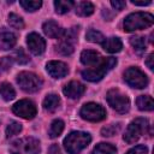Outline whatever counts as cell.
I'll list each match as a JSON object with an SVG mask.
<instances>
[{
	"label": "cell",
	"mask_w": 154,
	"mask_h": 154,
	"mask_svg": "<svg viewBox=\"0 0 154 154\" xmlns=\"http://www.w3.org/2000/svg\"><path fill=\"white\" fill-rule=\"evenodd\" d=\"M60 105V97L55 94H49L43 100V108L48 112H54Z\"/></svg>",
	"instance_id": "ffe728a7"
},
{
	"label": "cell",
	"mask_w": 154,
	"mask_h": 154,
	"mask_svg": "<svg viewBox=\"0 0 154 154\" xmlns=\"http://www.w3.org/2000/svg\"><path fill=\"white\" fill-rule=\"evenodd\" d=\"M17 83L20 87V89L24 90L25 93H35L42 87V79L37 75L28 71H23L18 73Z\"/></svg>",
	"instance_id": "52a82bcc"
},
{
	"label": "cell",
	"mask_w": 154,
	"mask_h": 154,
	"mask_svg": "<svg viewBox=\"0 0 154 154\" xmlns=\"http://www.w3.org/2000/svg\"><path fill=\"white\" fill-rule=\"evenodd\" d=\"M42 29H43V32L51 38H60L64 32V29H61L60 25L54 20L45 22Z\"/></svg>",
	"instance_id": "9a60e30c"
},
{
	"label": "cell",
	"mask_w": 154,
	"mask_h": 154,
	"mask_svg": "<svg viewBox=\"0 0 154 154\" xmlns=\"http://www.w3.org/2000/svg\"><path fill=\"white\" fill-rule=\"evenodd\" d=\"M153 59H154V54L152 53V54H149V55H148V58H147V60H146V64H147V66H148L150 70H153V69H154Z\"/></svg>",
	"instance_id": "d590c367"
},
{
	"label": "cell",
	"mask_w": 154,
	"mask_h": 154,
	"mask_svg": "<svg viewBox=\"0 0 154 154\" xmlns=\"http://www.w3.org/2000/svg\"><path fill=\"white\" fill-rule=\"evenodd\" d=\"M136 105H137L138 109H141V111H152L154 108L153 99L149 95H141V96H138L137 100H136Z\"/></svg>",
	"instance_id": "44dd1931"
},
{
	"label": "cell",
	"mask_w": 154,
	"mask_h": 154,
	"mask_svg": "<svg viewBox=\"0 0 154 154\" xmlns=\"http://www.w3.org/2000/svg\"><path fill=\"white\" fill-rule=\"evenodd\" d=\"M8 24H10V26H12L14 29H23L24 28L23 19L16 13H10L8 14Z\"/></svg>",
	"instance_id": "f546056e"
},
{
	"label": "cell",
	"mask_w": 154,
	"mask_h": 154,
	"mask_svg": "<svg viewBox=\"0 0 154 154\" xmlns=\"http://www.w3.org/2000/svg\"><path fill=\"white\" fill-rule=\"evenodd\" d=\"M153 22H154L153 14L147 12H135L129 14L124 19V30L131 32L140 29H147L152 26Z\"/></svg>",
	"instance_id": "3957f363"
},
{
	"label": "cell",
	"mask_w": 154,
	"mask_h": 154,
	"mask_svg": "<svg viewBox=\"0 0 154 154\" xmlns=\"http://www.w3.org/2000/svg\"><path fill=\"white\" fill-rule=\"evenodd\" d=\"M102 47L108 53H118L123 48V43L118 37H108L102 42Z\"/></svg>",
	"instance_id": "ac0fdd59"
},
{
	"label": "cell",
	"mask_w": 154,
	"mask_h": 154,
	"mask_svg": "<svg viewBox=\"0 0 154 154\" xmlns=\"http://www.w3.org/2000/svg\"><path fill=\"white\" fill-rule=\"evenodd\" d=\"M111 5H112L116 10L120 11V10H123V8L125 7L126 2H125V1H120V0H112V1H111Z\"/></svg>",
	"instance_id": "e575fe53"
},
{
	"label": "cell",
	"mask_w": 154,
	"mask_h": 154,
	"mask_svg": "<svg viewBox=\"0 0 154 154\" xmlns=\"http://www.w3.org/2000/svg\"><path fill=\"white\" fill-rule=\"evenodd\" d=\"M76 8V13L82 17H88L94 12V5L89 1H81L73 5Z\"/></svg>",
	"instance_id": "d6986e66"
},
{
	"label": "cell",
	"mask_w": 154,
	"mask_h": 154,
	"mask_svg": "<svg viewBox=\"0 0 154 154\" xmlns=\"http://www.w3.org/2000/svg\"><path fill=\"white\" fill-rule=\"evenodd\" d=\"M91 141V136L88 132L73 131L69 134L64 140V147L69 154H78Z\"/></svg>",
	"instance_id": "7a4b0ae2"
},
{
	"label": "cell",
	"mask_w": 154,
	"mask_h": 154,
	"mask_svg": "<svg viewBox=\"0 0 154 154\" xmlns=\"http://www.w3.org/2000/svg\"><path fill=\"white\" fill-rule=\"evenodd\" d=\"M149 129V123L147 119L144 118H137L135 120H132L124 134V141L129 144L135 143L142 135H144Z\"/></svg>",
	"instance_id": "5b68a950"
},
{
	"label": "cell",
	"mask_w": 154,
	"mask_h": 154,
	"mask_svg": "<svg viewBox=\"0 0 154 154\" xmlns=\"http://www.w3.org/2000/svg\"><path fill=\"white\" fill-rule=\"evenodd\" d=\"M78 28H71L69 30H64L59 43L55 46V51L61 55H70L75 51V43L77 41Z\"/></svg>",
	"instance_id": "8992f818"
},
{
	"label": "cell",
	"mask_w": 154,
	"mask_h": 154,
	"mask_svg": "<svg viewBox=\"0 0 154 154\" xmlns=\"http://www.w3.org/2000/svg\"><path fill=\"white\" fill-rule=\"evenodd\" d=\"M152 1L150 0H147V1H132V4L134 5H137V6H146V5H149Z\"/></svg>",
	"instance_id": "74e56055"
},
{
	"label": "cell",
	"mask_w": 154,
	"mask_h": 154,
	"mask_svg": "<svg viewBox=\"0 0 154 154\" xmlns=\"http://www.w3.org/2000/svg\"><path fill=\"white\" fill-rule=\"evenodd\" d=\"M12 59L16 60L18 64H26V63H29V60H30V58L28 57V54L24 52L23 48L16 49L14 53H13V55H12Z\"/></svg>",
	"instance_id": "f1b7e54d"
},
{
	"label": "cell",
	"mask_w": 154,
	"mask_h": 154,
	"mask_svg": "<svg viewBox=\"0 0 154 154\" xmlns=\"http://www.w3.org/2000/svg\"><path fill=\"white\" fill-rule=\"evenodd\" d=\"M40 142L34 137L16 140L10 146L11 154H40Z\"/></svg>",
	"instance_id": "277c9868"
},
{
	"label": "cell",
	"mask_w": 154,
	"mask_h": 154,
	"mask_svg": "<svg viewBox=\"0 0 154 154\" xmlns=\"http://www.w3.org/2000/svg\"><path fill=\"white\" fill-rule=\"evenodd\" d=\"M64 122L63 120H60V119H55V120H53V123L51 124V128H49V137L51 138H55V137H58L61 132H63V130H64Z\"/></svg>",
	"instance_id": "d4e9b609"
},
{
	"label": "cell",
	"mask_w": 154,
	"mask_h": 154,
	"mask_svg": "<svg viewBox=\"0 0 154 154\" xmlns=\"http://www.w3.org/2000/svg\"><path fill=\"white\" fill-rule=\"evenodd\" d=\"M85 37H87V40H88L89 42H93V43H101V45H102V42H103L105 38H106L100 31L94 30V29H89V30L87 31Z\"/></svg>",
	"instance_id": "484cf974"
},
{
	"label": "cell",
	"mask_w": 154,
	"mask_h": 154,
	"mask_svg": "<svg viewBox=\"0 0 154 154\" xmlns=\"http://www.w3.org/2000/svg\"><path fill=\"white\" fill-rule=\"evenodd\" d=\"M130 43L137 51L138 53H142L146 51V38L142 36H132L130 37Z\"/></svg>",
	"instance_id": "4316f807"
},
{
	"label": "cell",
	"mask_w": 154,
	"mask_h": 154,
	"mask_svg": "<svg viewBox=\"0 0 154 154\" xmlns=\"http://www.w3.org/2000/svg\"><path fill=\"white\" fill-rule=\"evenodd\" d=\"M12 57H4L0 60V69L1 70H8L12 66Z\"/></svg>",
	"instance_id": "836d02e7"
},
{
	"label": "cell",
	"mask_w": 154,
	"mask_h": 154,
	"mask_svg": "<svg viewBox=\"0 0 154 154\" xmlns=\"http://www.w3.org/2000/svg\"><path fill=\"white\" fill-rule=\"evenodd\" d=\"M107 101L109 106L118 113H126L130 109V100L119 89H111L107 93Z\"/></svg>",
	"instance_id": "ba28073f"
},
{
	"label": "cell",
	"mask_w": 154,
	"mask_h": 154,
	"mask_svg": "<svg viewBox=\"0 0 154 154\" xmlns=\"http://www.w3.org/2000/svg\"><path fill=\"white\" fill-rule=\"evenodd\" d=\"M84 91H85V87L82 83L77 82V81L69 82L64 87V89H63L64 95L70 97V99H78V97H81Z\"/></svg>",
	"instance_id": "5bb4252c"
},
{
	"label": "cell",
	"mask_w": 154,
	"mask_h": 154,
	"mask_svg": "<svg viewBox=\"0 0 154 154\" xmlns=\"http://www.w3.org/2000/svg\"><path fill=\"white\" fill-rule=\"evenodd\" d=\"M19 4L28 12H35L36 10H38L42 6V1H40V0L38 1L37 0H35V1H31V0H22V1H19Z\"/></svg>",
	"instance_id": "83f0119b"
},
{
	"label": "cell",
	"mask_w": 154,
	"mask_h": 154,
	"mask_svg": "<svg viewBox=\"0 0 154 154\" xmlns=\"http://www.w3.org/2000/svg\"><path fill=\"white\" fill-rule=\"evenodd\" d=\"M48 154H61V153H60V148L58 147V144L51 146V148H49V150H48Z\"/></svg>",
	"instance_id": "8d00e7d4"
},
{
	"label": "cell",
	"mask_w": 154,
	"mask_h": 154,
	"mask_svg": "<svg viewBox=\"0 0 154 154\" xmlns=\"http://www.w3.org/2000/svg\"><path fill=\"white\" fill-rule=\"evenodd\" d=\"M26 45L29 47V51L35 55H41L46 49L45 40L36 32H31L26 36Z\"/></svg>",
	"instance_id": "7c38bea8"
},
{
	"label": "cell",
	"mask_w": 154,
	"mask_h": 154,
	"mask_svg": "<svg viewBox=\"0 0 154 154\" xmlns=\"http://www.w3.org/2000/svg\"><path fill=\"white\" fill-rule=\"evenodd\" d=\"M12 111L14 114L23 119H32L36 116V106L32 101L30 100H19L16 102L12 107Z\"/></svg>",
	"instance_id": "8fae6325"
},
{
	"label": "cell",
	"mask_w": 154,
	"mask_h": 154,
	"mask_svg": "<svg viewBox=\"0 0 154 154\" xmlns=\"http://www.w3.org/2000/svg\"><path fill=\"white\" fill-rule=\"evenodd\" d=\"M75 5L73 1H65V0H57L54 1V7H55V12L59 14H64L66 12H69L71 10V7Z\"/></svg>",
	"instance_id": "cb8c5ba5"
},
{
	"label": "cell",
	"mask_w": 154,
	"mask_h": 154,
	"mask_svg": "<svg viewBox=\"0 0 154 154\" xmlns=\"http://www.w3.org/2000/svg\"><path fill=\"white\" fill-rule=\"evenodd\" d=\"M17 42V37L13 32L4 31L0 34V49L1 51H8L12 47H14Z\"/></svg>",
	"instance_id": "e0dca14e"
},
{
	"label": "cell",
	"mask_w": 154,
	"mask_h": 154,
	"mask_svg": "<svg viewBox=\"0 0 154 154\" xmlns=\"http://www.w3.org/2000/svg\"><path fill=\"white\" fill-rule=\"evenodd\" d=\"M147 153H148L147 147L143 146V144H138V146L131 148L126 154H147Z\"/></svg>",
	"instance_id": "d6a6232c"
},
{
	"label": "cell",
	"mask_w": 154,
	"mask_h": 154,
	"mask_svg": "<svg viewBox=\"0 0 154 154\" xmlns=\"http://www.w3.org/2000/svg\"><path fill=\"white\" fill-rule=\"evenodd\" d=\"M101 59H102V57L96 51L85 49V51H83L81 53V61L85 66H90V67L91 66H95L96 64H99L101 61Z\"/></svg>",
	"instance_id": "2e32d148"
},
{
	"label": "cell",
	"mask_w": 154,
	"mask_h": 154,
	"mask_svg": "<svg viewBox=\"0 0 154 154\" xmlns=\"http://www.w3.org/2000/svg\"><path fill=\"white\" fill-rule=\"evenodd\" d=\"M117 148L109 143H99L93 149V154H116Z\"/></svg>",
	"instance_id": "603a6c76"
},
{
	"label": "cell",
	"mask_w": 154,
	"mask_h": 154,
	"mask_svg": "<svg viewBox=\"0 0 154 154\" xmlns=\"http://www.w3.org/2000/svg\"><path fill=\"white\" fill-rule=\"evenodd\" d=\"M20 131H22V125L19 123H17V122H12L6 128V136L7 137H12V136L19 134Z\"/></svg>",
	"instance_id": "4dcf8cb0"
},
{
	"label": "cell",
	"mask_w": 154,
	"mask_h": 154,
	"mask_svg": "<svg viewBox=\"0 0 154 154\" xmlns=\"http://www.w3.org/2000/svg\"><path fill=\"white\" fill-rule=\"evenodd\" d=\"M46 70L53 78H63L69 73L67 65L65 63H63V61H57V60L47 63Z\"/></svg>",
	"instance_id": "4fadbf2b"
},
{
	"label": "cell",
	"mask_w": 154,
	"mask_h": 154,
	"mask_svg": "<svg viewBox=\"0 0 154 154\" xmlns=\"http://www.w3.org/2000/svg\"><path fill=\"white\" fill-rule=\"evenodd\" d=\"M0 94H1V96L5 101L13 100L14 96H16V91H14L13 87L7 82H4V83L0 84Z\"/></svg>",
	"instance_id": "7402d4cb"
},
{
	"label": "cell",
	"mask_w": 154,
	"mask_h": 154,
	"mask_svg": "<svg viewBox=\"0 0 154 154\" xmlns=\"http://www.w3.org/2000/svg\"><path fill=\"white\" fill-rule=\"evenodd\" d=\"M117 65V59L113 57H108V58H102L101 61L99 64H96L95 66L88 67L87 70L82 71V77L89 82H97L100 79L103 78V76L112 70L114 66Z\"/></svg>",
	"instance_id": "6da1fadb"
},
{
	"label": "cell",
	"mask_w": 154,
	"mask_h": 154,
	"mask_svg": "<svg viewBox=\"0 0 154 154\" xmlns=\"http://www.w3.org/2000/svg\"><path fill=\"white\" fill-rule=\"evenodd\" d=\"M124 79L130 87L137 89L146 88L148 84V78L146 73L142 72L138 67H129L124 72Z\"/></svg>",
	"instance_id": "30bf717a"
},
{
	"label": "cell",
	"mask_w": 154,
	"mask_h": 154,
	"mask_svg": "<svg viewBox=\"0 0 154 154\" xmlns=\"http://www.w3.org/2000/svg\"><path fill=\"white\" fill-rule=\"evenodd\" d=\"M119 128H120L119 124H109V125L102 128L101 134H102V136H105V137H111V136L116 135V134L119 131Z\"/></svg>",
	"instance_id": "1f68e13d"
},
{
	"label": "cell",
	"mask_w": 154,
	"mask_h": 154,
	"mask_svg": "<svg viewBox=\"0 0 154 154\" xmlns=\"http://www.w3.org/2000/svg\"><path fill=\"white\" fill-rule=\"evenodd\" d=\"M81 117L88 122H100L106 118V109L95 102H88L82 106L79 111Z\"/></svg>",
	"instance_id": "9c48e42d"
}]
</instances>
